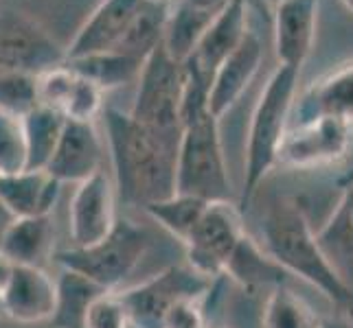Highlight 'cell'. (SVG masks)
Returning <instances> with one entry per match:
<instances>
[{"label": "cell", "mask_w": 353, "mask_h": 328, "mask_svg": "<svg viewBox=\"0 0 353 328\" xmlns=\"http://www.w3.org/2000/svg\"><path fill=\"white\" fill-rule=\"evenodd\" d=\"M66 116L53 107L38 105L22 116L24 138H27V171H44L62 136Z\"/></svg>", "instance_id": "obj_23"}, {"label": "cell", "mask_w": 353, "mask_h": 328, "mask_svg": "<svg viewBox=\"0 0 353 328\" xmlns=\"http://www.w3.org/2000/svg\"><path fill=\"white\" fill-rule=\"evenodd\" d=\"M27 171V138L22 116L0 109V175Z\"/></svg>", "instance_id": "obj_30"}, {"label": "cell", "mask_w": 353, "mask_h": 328, "mask_svg": "<svg viewBox=\"0 0 353 328\" xmlns=\"http://www.w3.org/2000/svg\"><path fill=\"white\" fill-rule=\"evenodd\" d=\"M182 3L193 7V9H198V11H204V14L217 16L228 5V0H182Z\"/></svg>", "instance_id": "obj_36"}, {"label": "cell", "mask_w": 353, "mask_h": 328, "mask_svg": "<svg viewBox=\"0 0 353 328\" xmlns=\"http://www.w3.org/2000/svg\"><path fill=\"white\" fill-rule=\"evenodd\" d=\"M316 241L336 274L353 289V186L345 190L330 221L316 234Z\"/></svg>", "instance_id": "obj_20"}, {"label": "cell", "mask_w": 353, "mask_h": 328, "mask_svg": "<svg viewBox=\"0 0 353 328\" xmlns=\"http://www.w3.org/2000/svg\"><path fill=\"white\" fill-rule=\"evenodd\" d=\"M103 92L94 86L92 81L77 75L75 86L68 96V101L62 109V114L68 120H83V123H92L97 114L103 109Z\"/></svg>", "instance_id": "obj_33"}, {"label": "cell", "mask_w": 353, "mask_h": 328, "mask_svg": "<svg viewBox=\"0 0 353 328\" xmlns=\"http://www.w3.org/2000/svg\"><path fill=\"white\" fill-rule=\"evenodd\" d=\"M347 147V123H340V120L327 116H314L310 120H301L296 127L285 131L276 162L296 168L321 166L343 157Z\"/></svg>", "instance_id": "obj_10"}, {"label": "cell", "mask_w": 353, "mask_h": 328, "mask_svg": "<svg viewBox=\"0 0 353 328\" xmlns=\"http://www.w3.org/2000/svg\"><path fill=\"white\" fill-rule=\"evenodd\" d=\"M206 204L209 201L174 193L172 197L150 204L148 208H145V212H148L154 221L161 223L169 234L176 237L180 243H185L187 237L191 234V230L200 221Z\"/></svg>", "instance_id": "obj_29"}, {"label": "cell", "mask_w": 353, "mask_h": 328, "mask_svg": "<svg viewBox=\"0 0 353 328\" xmlns=\"http://www.w3.org/2000/svg\"><path fill=\"white\" fill-rule=\"evenodd\" d=\"M241 237L243 226L237 206L230 199L209 201L200 221L182 243L187 250V265L213 281L215 276L226 272V265Z\"/></svg>", "instance_id": "obj_8"}, {"label": "cell", "mask_w": 353, "mask_h": 328, "mask_svg": "<svg viewBox=\"0 0 353 328\" xmlns=\"http://www.w3.org/2000/svg\"><path fill=\"white\" fill-rule=\"evenodd\" d=\"M314 116L336 118L340 123H353V66H345L323 79L301 103V120Z\"/></svg>", "instance_id": "obj_21"}, {"label": "cell", "mask_w": 353, "mask_h": 328, "mask_svg": "<svg viewBox=\"0 0 353 328\" xmlns=\"http://www.w3.org/2000/svg\"><path fill=\"white\" fill-rule=\"evenodd\" d=\"M70 239L72 248H88L110 234L117 223V195L110 177L103 171L77 184L70 201Z\"/></svg>", "instance_id": "obj_11"}, {"label": "cell", "mask_w": 353, "mask_h": 328, "mask_svg": "<svg viewBox=\"0 0 353 328\" xmlns=\"http://www.w3.org/2000/svg\"><path fill=\"white\" fill-rule=\"evenodd\" d=\"M148 3H169V0H148Z\"/></svg>", "instance_id": "obj_41"}, {"label": "cell", "mask_w": 353, "mask_h": 328, "mask_svg": "<svg viewBox=\"0 0 353 328\" xmlns=\"http://www.w3.org/2000/svg\"><path fill=\"white\" fill-rule=\"evenodd\" d=\"M66 64L70 70H75L79 77L92 81L101 92L121 88V86H125V83L139 79V72L143 68V62L119 51L97 53V55H88L81 59H68Z\"/></svg>", "instance_id": "obj_25"}, {"label": "cell", "mask_w": 353, "mask_h": 328, "mask_svg": "<svg viewBox=\"0 0 353 328\" xmlns=\"http://www.w3.org/2000/svg\"><path fill=\"white\" fill-rule=\"evenodd\" d=\"M62 184L46 171H20L0 175V199L9 212L18 217L51 215Z\"/></svg>", "instance_id": "obj_18"}, {"label": "cell", "mask_w": 353, "mask_h": 328, "mask_svg": "<svg viewBox=\"0 0 353 328\" xmlns=\"http://www.w3.org/2000/svg\"><path fill=\"white\" fill-rule=\"evenodd\" d=\"M211 287L206 276L191 270L189 265H174L152 276L137 287L123 291L121 302L128 311L130 326L134 328H165L167 315L180 302L202 300Z\"/></svg>", "instance_id": "obj_7"}, {"label": "cell", "mask_w": 353, "mask_h": 328, "mask_svg": "<svg viewBox=\"0 0 353 328\" xmlns=\"http://www.w3.org/2000/svg\"><path fill=\"white\" fill-rule=\"evenodd\" d=\"M150 248L148 230L130 219H117L110 234L88 248H68L55 254L64 270H72L105 291H114L137 270Z\"/></svg>", "instance_id": "obj_5"}, {"label": "cell", "mask_w": 353, "mask_h": 328, "mask_svg": "<svg viewBox=\"0 0 353 328\" xmlns=\"http://www.w3.org/2000/svg\"><path fill=\"white\" fill-rule=\"evenodd\" d=\"M0 309L18 324L51 320L55 309V281L38 265H11L0 289Z\"/></svg>", "instance_id": "obj_12"}, {"label": "cell", "mask_w": 353, "mask_h": 328, "mask_svg": "<svg viewBox=\"0 0 353 328\" xmlns=\"http://www.w3.org/2000/svg\"><path fill=\"white\" fill-rule=\"evenodd\" d=\"M343 3H345V5H347L349 9H353V0H343Z\"/></svg>", "instance_id": "obj_39"}, {"label": "cell", "mask_w": 353, "mask_h": 328, "mask_svg": "<svg viewBox=\"0 0 353 328\" xmlns=\"http://www.w3.org/2000/svg\"><path fill=\"white\" fill-rule=\"evenodd\" d=\"M263 245L268 256L281 265L290 276L307 281L336 305H353V289L327 261L316 241V232L299 206L279 201L268 210L263 221Z\"/></svg>", "instance_id": "obj_2"}, {"label": "cell", "mask_w": 353, "mask_h": 328, "mask_svg": "<svg viewBox=\"0 0 353 328\" xmlns=\"http://www.w3.org/2000/svg\"><path fill=\"white\" fill-rule=\"evenodd\" d=\"M62 64H66V51L42 27L16 11H0V75L27 72L40 77Z\"/></svg>", "instance_id": "obj_9"}, {"label": "cell", "mask_w": 353, "mask_h": 328, "mask_svg": "<svg viewBox=\"0 0 353 328\" xmlns=\"http://www.w3.org/2000/svg\"><path fill=\"white\" fill-rule=\"evenodd\" d=\"M323 320L288 285L270 291L263 309V328H321Z\"/></svg>", "instance_id": "obj_28"}, {"label": "cell", "mask_w": 353, "mask_h": 328, "mask_svg": "<svg viewBox=\"0 0 353 328\" xmlns=\"http://www.w3.org/2000/svg\"><path fill=\"white\" fill-rule=\"evenodd\" d=\"M202 300H185L167 315L165 328H204Z\"/></svg>", "instance_id": "obj_35"}, {"label": "cell", "mask_w": 353, "mask_h": 328, "mask_svg": "<svg viewBox=\"0 0 353 328\" xmlns=\"http://www.w3.org/2000/svg\"><path fill=\"white\" fill-rule=\"evenodd\" d=\"M182 62L158 44L143 62L139 72V92L132 107V118L158 136L180 142L182 136Z\"/></svg>", "instance_id": "obj_6"}, {"label": "cell", "mask_w": 353, "mask_h": 328, "mask_svg": "<svg viewBox=\"0 0 353 328\" xmlns=\"http://www.w3.org/2000/svg\"><path fill=\"white\" fill-rule=\"evenodd\" d=\"M296 81H299V70L279 66L259 96L248 131L241 206L250 204L263 177L276 164L279 149H281L283 136L288 131V116H290L292 99H294L296 92Z\"/></svg>", "instance_id": "obj_3"}, {"label": "cell", "mask_w": 353, "mask_h": 328, "mask_svg": "<svg viewBox=\"0 0 353 328\" xmlns=\"http://www.w3.org/2000/svg\"><path fill=\"white\" fill-rule=\"evenodd\" d=\"M224 274H230L243 287H272V289L279 285H285L290 276L281 265H276L268 256V252H263L246 234L237 243Z\"/></svg>", "instance_id": "obj_24"}, {"label": "cell", "mask_w": 353, "mask_h": 328, "mask_svg": "<svg viewBox=\"0 0 353 328\" xmlns=\"http://www.w3.org/2000/svg\"><path fill=\"white\" fill-rule=\"evenodd\" d=\"M75 81H77V72L70 70L68 64L42 72L38 77V103L62 112Z\"/></svg>", "instance_id": "obj_32"}, {"label": "cell", "mask_w": 353, "mask_h": 328, "mask_svg": "<svg viewBox=\"0 0 353 328\" xmlns=\"http://www.w3.org/2000/svg\"><path fill=\"white\" fill-rule=\"evenodd\" d=\"M215 16L204 14L180 0L178 7L167 16L165 33H163V46L176 62H185L198 46L200 38L204 35L206 27L211 24Z\"/></svg>", "instance_id": "obj_27"}, {"label": "cell", "mask_w": 353, "mask_h": 328, "mask_svg": "<svg viewBox=\"0 0 353 328\" xmlns=\"http://www.w3.org/2000/svg\"><path fill=\"white\" fill-rule=\"evenodd\" d=\"M11 221H14V215L9 212V208L3 204V199H0V237H3V232L9 228Z\"/></svg>", "instance_id": "obj_37"}, {"label": "cell", "mask_w": 353, "mask_h": 328, "mask_svg": "<svg viewBox=\"0 0 353 328\" xmlns=\"http://www.w3.org/2000/svg\"><path fill=\"white\" fill-rule=\"evenodd\" d=\"M103 142L94 123L83 120H68L64 123L62 136L48 160L44 171L55 177L59 184H79L90 175L101 171Z\"/></svg>", "instance_id": "obj_13"}, {"label": "cell", "mask_w": 353, "mask_h": 328, "mask_svg": "<svg viewBox=\"0 0 353 328\" xmlns=\"http://www.w3.org/2000/svg\"><path fill=\"white\" fill-rule=\"evenodd\" d=\"M248 7L246 0H228V5L217 14L206 27L198 46L185 62L193 64L200 72L213 79L215 70L222 66L224 59L241 44L243 35L248 33Z\"/></svg>", "instance_id": "obj_16"}, {"label": "cell", "mask_w": 353, "mask_h": 328, "mask_svg": "<svg viewBox=\"0 0 353 328\" xmlns=\"http://www.w3.org/2000/svg\"><path fill=\"white\" fill-rule=\"evenodd\" d=\"M105 289L72 270H64L55 281V309L51 322L55 328H83L88 307Z\"/></svg>", "instance_id": "obj_22"}, {"label": "cell", "mask_w": 353, "mask_h": 328, "mask_svg": "<svg viewBox=\"0 0 353 328\" xmlns=\"http://www.w3.org/2000/svg\"><path fill=\"white\" fill-rule=\"evenodd\" d=\"M176 193L204 201L230 199L226 157L213 114H202L182 127L176 157Z\"/></svg>", "instance_id": "obj_4"}, {"label": "cell", "mask_w": 353, "mask_h": 328, "mask_svg": "<svg viewBox=\"0 0 353 328\" xmlns=\"http://www.w3.org/2000/svg\"><path fill=\"white\" fill-rule=\"evenodd\" d=\"M128 311L121 302V296L114 291H103L92 300L88 307L83 328H128Z\"/></svg>", "instance_id": "obj_34"}, {"label": "cell", "mask_w": 353, "mask_h": 328, "mask_svg": "<svg viewBox=\"0 0 353 328\" xmlns=\"http://www.w3.org/2000/svg\"><path fill=\"white\" fill-rule=\"evenodd\" d=\"M38 77L27 72L0 75V109L16 116H27L38 107Z\"/></svg>", "instance_id": "obj_31"}, {"label": "cell", "mask_w": 353, "mask_h": 328, "mask_svg": "<svg viewBox=\"0 0 353 328\" xmlns=\"http://www.w3.org/2000/svg\"><path fill=\"white\" fill-rule=\"evenodd\" d=\"M268 3H270V5H274V7H276L279 3H281V0H268Z\"/></svg>", "instance_id": "obj_40"}, {"label": "cell", "mask_w": 353, "mask_h": 328, "mask_svg": "<svg viewBox=\"0 0 353 328\" xmlns=\"http://www.w3.org/2000/svg\"><path fill=\"white\" fill-rule=\"evenodd\" d=\"M53 221L46 217H18L0 237V256L11 265H38L53 250Z\"/></svg>", "instance_id": "obj_19"}, {"label": "cell", "mask_w": 353, "mask_h": 328, "mask_svg": "<svg viewBox=\"0 0 353 328\" xmlns=\"http://www.w3.org/2000/svg\"><path fill=\"white\" fill-rule=\"evenodd\" d=\"M117 190L130 206H143L172 197L176 193L178 144L134 120L130 112L105 109Z\"/></svg>", "instance_id": "obj_1"}, {"label": "cell", "mask_w": 353, "mask_h": 328, "mask_svg": "<svg viewBox=\"0 0 353 328\" xmlns=\"http://www.w3.org/2000/svg\"><path fill=\"white\" fill-rule=\"evenodd\" d=\"M321 328H353V320L349 318H334V320H325Z\"/></svg>", "instance_id": "obj_38"}, {"label": "cell", "mask_w": 353, "mask_h": 328, "mask_svg": "<svg viewBox=\"0 0 353 328\" xmlns=\"http://www.w3.org/2000/svg\"><path fill=\"white\" fill-rule=\"evenodd\" d=\"M143 7V0H103L83 24L77 38L66 51L68 59H81L97 53L117 51L121 40L125 38L130 24Z\"/></svg>", "instance_id": "obj_14"}, {"label": "cell", "mask_w": 353, "mask_h": 328, "mask_svg": "<svg viewBox=\"0 0 353 328\" xmlns=\"http://www.w3.org/2000/svg\"><path fill=\"white\" fill-rule=\"evenodd\" d=\"M316 0H281L274 16V48L281 66L301 70L316 35Z\"/></svg>", "instance_id": "obj_17"}, {"label": "cell", "mask_w": 353, "mask_h": 328, "mask_svg": "<svg viewBox=\"0 0 353 328\" xmlns=\"http://www.w3.org/2000/svg\"><path fill=\"white\" fill-rule=\"evenodd\" d=\"M261 55L263 48L259 35L254 31H248L243 35L241 44L215 70L209 92V112L215 118H220L239 101L243 90L250 86V81L257 75Z\"/></svg>", "instance_id": "obj_15"}, {"label": "cell", "mask_w": 353, "mask_h": 328, "mask_svg": "<svg viewBox=\"0 0 353 328\" xmlns=\"http://www.w3.org/2000/svg\"><path fill=\"white\" fill-rule=\"evenodd\" d=\"M169 16V3H148L143 0V7L130 24L125 38L117 46L119 53H125L139 62H145L158 44H163L165 22Z\"/></svg>", "instance_id": "obj_26"}]
</instances>
